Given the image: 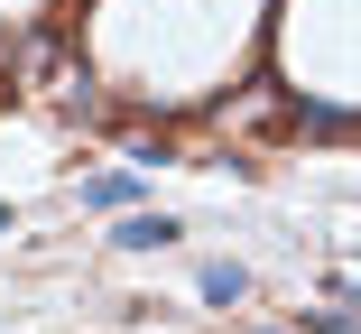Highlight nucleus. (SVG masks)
Instances as JSON below:
<instances>
[{
	"label": "nucleus",
	"instance_id": "3",
	"mask_svg": "<svg viewBox=\"0 0 361 334\" xmlns=\"http://www.w3.org/2000/svg\"><path fill=\"white\" fill-rule=\"evenodd\" d=\"M111 241H121V251H167V241H185V223H176V214H121Z\"/></svg>",
	"mask_w": 361,
	"mask_h": 334
},
{
	"label": "nucleus",
	"instance_id": "2",
	"mask_svg": "<svg viewBox=\"0 0 361 334\" xmlns=\"http://www.w3.org/2000/svg\"><path fill=\"white\" fill-rule=\"evenodd\" d=\"M287 130H297V140H352V130H361V112H334V102H287Z\"/></svg>",
	"mask_w": 361,
	"mask_h": 334
},
{
	"label": "nucleus",
	"instance_id": "1",
	"mask_svg": "<svg viewBox=\"0 0 361 334\" xmlns=\"http://www.w3.org/2000/svg\"><path fill=\"white\" fill-rule=\"evenodd\" d=\"M139 186H149V167H102V177H84V205L93 214H139Z\"/></svg>",
	"mask_w": 361,
	"mask_h": 334
},
{
	"label": "nucleus",
	"instance_id": "6",
	"mask_svg": "<svg viewBox=\"0 0 361 334\" xmlns=\"http://www.w3.org/2000/svg\"><path fill=\"white\" fill-rule=\"evenodd\" d=\"M0 232H10V205H0Z\"/></svg>",
	"mask_w": 361,
	"mask_h": 334
},
{
	"label": "nucleus",
	"instance_id": "5",
	"mask_svg": "<svg viewBox=\"0 0 361 334\" xmlns=\"http://www.w3.org/2000/svg\"><path fill=\"white\" fill-rule=\"evenodd\" d=\"M306 334H361V306H306Z\"/></svg>",
	"mask_w": 361,
	"mask_h": 334
},
{
	"label": "nucleus",
	"instance_id": "4",
	"mask_svg": "<svg viewBox=\"0 0 361 334\" xmlns=\"http://www.w3.org/2000/svg\"><path fill=\"white\" fill-rule=\"evenodd\" d=\"M250 297V270H241V260H213V270H204V306H241Z\"/></svg>",
	"mask_w": 361,
	"mask_h": 334
},
{
	"label": "nucleus",
	"instance_id": "7",
	"mask_svg": "<svg viewBox=\"0 0 361 334\" xmlns=\"http://www.w3.org/2000/svg\"><path fill=\"white\" fill-rule=\"evenodd\" d=\"M259 334H278V325H259Z\"/></svg>",
	"mask_w": 361,
	"mask_h": 334
}]
</instances>
